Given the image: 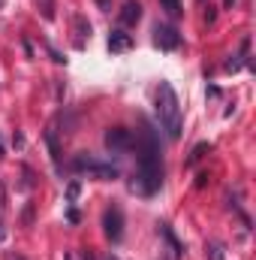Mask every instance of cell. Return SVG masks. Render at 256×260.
I'll return each mask as SVG.
<instances>
[{
  "instance_id": "cell-29",
  "label": "cell",
  "mask_w": 256,
  "mask_h": 260,
  "mask_svg": "<svg viewBox=\"0 0 256 260\" xmlns=\"http://www.w3.org/2000/svg\"><path fill=\"white\" fill-rule=\"evenodd\" d=\"M106 260H118V257H115V254H109V257H106Z\"/></svg>"
},
{
  "instance_id": "cell-10",
  "label": "cell",
  "mask_w": 256,
  "mask_h": 260,
  "mask_svg": "<svg viewBox=\"0 0 256 260\" xmlns=\"http://www.w3.org/2000/svg\"><path fill=\"white\" fill-rule=\"evenodd\" d=\"M66 167H69V173H88V176H91V170L97 167V157H91L88 151H78Z\"/></svg>"
},
{
  "instance_id": "cell-31",
  "label": "cell",
  "mask_w": 256,
  "mask_h": 260,
  "mask_svg": "<svg viewBox=\"0 0 256 260\" xmlns=\"http://www.w3.org/2000/svg\"><path fill=\"white\" fill-rule=\"evenodd\" d=\"M0 3H3V0H0Z\"/></svg>"
},
{
  "instance_id": "cell-17",
  "label": "cell",
  "mask_w": 256,
  "mask_h": 260,
  "mask_svg": "<svg viewBox=\"0 0 256 260\" xmlns=\"http://www.w3.org/2000/svg\"><path fill=\"white\" fill-rule=\"evenodd\" d=\"M39 9H42V18H55V0H39Z\"/></svg>"
},
{
  "instance_id": "cell-7",
  "label": "cell",
  "mask_w": 256,
  "mask_h": 260,
  "mask_svg": "<svg viewBox=\"0 0 256 260\" xmlns=\"http://www.w3.org/2000/svg\"><path fill=\"white\" fill-rule=\"evenodd\" d=\"M157 230H160V236L166 239V245H169V254H172V260H181L184 257V245H181V239L172 233V227L163 221V224H157Z\"/></svg>"
},
{
  "instance_id": "cell-22",
  "label": "cell",
  "mask_w": 256,
  "mask_h": 260,
  "mask_svg": "<svg viewBox=\"0 0 256 260\" xmlns=\"http://www.w3.org/2000/svg\"><path fill=\"white\" fill-rule=\"evenodd\" d=\"M66 221H69V224H78V212H75V209H69V212H66Z\"/></svg>"
},
{
  "instance_id": "cell-30",
  "label": "cell",
  "mask_w": 256,
  "mask_h": 260,
  "mask_svg": "<svg viewBox=\"0 0 256 260\" xmlns=\"http://www.w3.org/2000/svg\"><path fill=\"white\" fill-rule=\"evenodd\" d=\"M199 3H202V0H199Z\"/></svg>"
},
{
  "instance_id": "cell-14",
  "label": "cell",
  "mask_w": 256,
  "mask_h": 260,
  "mask_svg": "<svg viewBox=\"0 0 256 260\" xmlns=\"http://www.w3.org/2000/svg\"><path fill=\"white\" fill-rule=\"evenodd\" d=\"M208 151H211V145H208V142H199V145H196V148H193L190 151V157H187V164H199V160H202V157H205V154H208Z\"/></svg>"
},
{
  "instance_id": "cell-27",
  "label": "cell",
  "mask_w": 256,
  "mask_h": 260,
  "mask_svg": "<svg viewBox=\"0 0 256 260\" xmlns=\"http://www.w3.org/2000/svg\"><path fill=\"white\" fill-rule=\"evenodd\" d=\"M232 3H235V0H223V6H226V9H229V6H232Z\"/></svg>"
},
{
  "instance_id": "cell-6",
  "label": "cell",
  "mask_w": 256,
  "mask_h": 260,
  "mask_svg": "<svg viewBox=\"0 0 256 260\" xmlns=\"http://www.w3.org/2000/svg\"><path fill=\"white\" fill-rule=\"evenodd\" d=\"M46 145L52 151V160H55V170L64 173V160H61V142H58V121H52L46 130Z\"/></svg>"
},
{
  "instance_id": "cell-23",
  "label": "cell",
  "mask_w": 256,
  "mask_h": 260,
  "mask_svg": "<svg viewBox=\"0 0 256 260\" xmlns=\"http://www.w3.org/2000/svg\"><path fill=\"white\" fill-rule=\"evenodd\" d=\"M214 15H217V12H214V6H208V12H205V21L211 24V21H214Z\"/></svg>"
},
{
  "instance_id": "cell-5",
  "label": "cell",
  "mask_w": 256,
  "mask_h": 260,
  "mask_svg": "<svg viewBox=\"0 0 256 260\" xmlns=\"http://www.w3.org/2000/svg\"><path fill=\"white\" fill-rule=\"evenodd\" d=\"M154 46L163 49V52H175L181 46V34L172 24H157L154 27Z\"/></svg>"
},
{
  "instance_id": "cell-20",
  "label": "cell",
  "mask_w": 256,
  "mask_h": 260,
  "mask_svg": "<svg viewBox=\"0 0 256 260\" xmlns=\"http://www.w3.org/2000/svg\"><path fill=\"white\" fill-rule=\"evenodd\" d=\"M49 55H52V61H55V64H64V55H61L58 49H49Z\"/></svg>"
},
{
  "instance_id": "cell-9",
  "label": "cell",
  "mask_w": 256,
  "mask_h": 260,
  "mask_svg": "<svg viewBox=\"0 0 256 260\" xmlns=\"http://www.w3.org/2000/svg\"><path fill=\"white\" fill-rule=\"evenodd\" d=\"M139 18H142V3L139 0H124V6H121V24L133 27Z\"/></svg>"
},
{
  "instance_id": "cell-16",
  "label": "cell",
  "mask_w": 256,
  "mask_h": 260,
  "mask_svg": "<svg viewBox=\"0 0 256 260\" xmlns=\"http://www.w3.org/2000/svg\"><path fill=\"white\" fill-rule=\"evenodd\" d=\"M78 194H81V182H69L66 185V203H75Z\"/></svg>"
},
{
  "instance_id": "cell-4",
  "label": "cell",
  "mask_w": 256,
  "mask_h": 260,
  "mask_svg": "<svg viewBox=\"0 0 256 260\" xmlns=\"http://www.w3.org/2000/svg\"><path fill=\"white\" fill-rule=\"evenodd\" d=\"M103 230L112 242H121L124 239V212L118 206H109L106 215H103Z\"/></svg>"
},
{
  "instance_id": "cell-1",
  "label": "cell",
  "mask_w": 256,
  "mask_h": 260,
  "mask_svg": "<svg viewBox=\"0 0 256 260\" xmlns=\"http://www.w3.org/2000/svg\"><path fill=\"white\" fill-rule=\"evenodd\" d=\"M136 176H133V191L151 197L163 188V148L157 139V130L151 121L142 118V130L136 136Z\"/></svg>"
},
{
  "instance_id": "cell-21",
  "label": "cell",
  "mask_w": 256,
  "mask_h": 260,
  "mask_svg": "<svg viewBox=\"0 0 256 260\" xmlns=\"http://www.w3.org/2000/svg\"><path fill=\"white\" fill-rule=\"evenodd\" d=\"M205 185H208V173H199L196 176V188H205Z\"/></svg>"
},
{
  "instance_id": "cell-26",
  "label": "cell",
  "mask_w": 256,
  "mask_h": 260,
  "mask_svg": "<svg viewBox=\"0 0 256 260\" xmlns=\"http://www.w3.org/2000/svg\"><path fill=\"white\" fill-rule=\"evenodd\" d=\"M97 3H100V6H103V9H109V0H97Z\"/></svg>"
},
{
  "instance_id": "cell-12",
  "label": "cell",
  "mask_w": 256,
  "mask_h": 260,
  "mask_svg": "<svg viewBox=\"0 0 256 260\" xmlns=\"http://www.w3.org/2000/svg\"><path fill=\"white\" fill-rule=\"evenodd\" d=\"M72 27H75V34H78L75 46L84 49V37H91V24H88V18H84V15H72Z\"/></svg>"
},
{
  "instance_id": "cell-24",
  "label": "cell",
  "mask_w": 256,
  "mask_h": 260,
  "mask_svg": "<svg viewBox=\"0 0 256 260\" xmlns=\"http://www.w3.org/2000/svg\"><path fill=\"white\" fill-rule=\"evenodd\" d=\"M6 239V227H3V221H0V242Z\"/></svg>"
},
{
  "instance_id": "cell-19",
  "label": "cell",
  "mask_w": 256,
  "mask_h": 260,
  "mask_svg": "<svg viewBox=\"0 0 256 260\" xmlns=\"http://www.w3.org/2000/svg\"><path fill=\"white\" fill-rule=\"evenodd\" d=\"M33 224V203H27V209H24V227H30Z\"/></svg>"
},
{
  "instance_id": "cell-3",
  "label": "cell",
  "mask_w": 256,
  "mask_h": 260,
  "mask_svg": "<svg viewBox=\"0 0 256 260\" xmlns=\"http://www.w3.org/2000/svg\"><path fill=\"white\" fill-rule=\"evenodd\" d=\"M103 142H106L109 151L121 154V151H130V148L136 145V136H133V130H127V127H109L106 136H103Z\"/></svg>"
},
{
  "instance_id": "cell-15",
  "label": "cell",
  "mask_w": 256,
  "mask_h": 260,
  "mask_svg": "<svg viewBox=\"0 0 256 260\" xmlns=\"http://www.w3.org/2000/svg\"><path fill=\"white\" fill-rule=\"evenodd\" d=\"M160 3H163V9H166L172 18H178V15H181V0H160Z\"/></svg>"
},
{
  "instance_id": "cell-8",
  "label": "cell",
  "mask_w": 256,
  "mask_h": 260,
  "mask_svg": "<svg viewBox=\"0 0 256 260\" xmlns=\"http://www.w3.org/2000/svg\"><path fill=\"white\" fill-rule=\"evenodd\" d=\"M130 49H133V37H130L124 27H118V30L109 34V52L121 55V52H130Z\"/></svg>"
},
{
  "instance_id": "cell-28",
  "label": "cell",
  "mask_w": 256,
  "mask_h": 260,
  "mask_svg": "<svg viewBox=\"0 0 256 260\" xmlns=\"http://www.w3.org/2000/svg\"><path fill=\"white\" fill-rule=\"evenodd\" d=\"M3 157H6V154H3V139H0V160H3Z\"/></svg>"
},
{
  "instance_id": "cell-13",
  "label": "cell",
  "mask_w": 256,
  "mask_h": 260,
  "mask_svg": "<svg viewBox=\"0 0 256 260\" xmlns=\"http://www.w3.org/2000/svg\"><path fill=\"white\" fill-rule=\"evenodd\" d=\"M205 254H208V260H226V245L220 239H211L205 245Z\"/></svg>"
},
{
  "instance_id": "cell-18",
  "label": "cell",
  "mask_w": 256,
  "mask_h": 260,
  "mask_svg": "<svg viewBox=\"0 0 256 260\" xmlns=\"http://www.w3.org/2000/svg\"><path fill=\"white\" fill-rule=\"evenodd\" d=\"M6 206H9V191H6V182L0 179V215L6 212Z\"/></svg>"
},
{
  "instance_id": "cell-25",
  "label": "cell",
  "mask_w": 256,
  "mask_h": 260,
  "mask_svg": "<svg viewBox=\"0 0 256 260\" xmlns=\"http://www.w3.org/2000/svg\"><path fill=\"white\" fill-rule=\"evenodd\" d=\"M6 260H24V257H21V254H12V251H9V254H6Z\"/></svg>"
},
{
  "instance_id": "cell-2",
  "label": "cell",
  "mask_w": 256,
  "mask_h": 260,
  "mask_svg": "<svg viewBox=\"0 0 256 260\" xmlns=\"http://www.w3.org/2000/svg\"><path fill=\"white\" fill-rule=\"evenodd\" d=\"M157 121L160 127L169 133V139H181V130H184V118H181V103H178V94L169 82H160L157 85Z\"/></svg>"
},
{
  "instance_id": "cell-11",
  "label": "cell",
  "mask_w": 256,
  "mask_h": 260,
  "mask_svg": "<svg viewBox=\"0 0 256 260\" xmlns=\"http://www.w3.org/2000/svg\"><path fill=\"white\" fill-rule=\"evenodd\" d=\"M91 176L100 179V182H112V179H121V170H118L115 164H100V160H97V167L91 170Z\"/></svg>"
}]
</instances>
